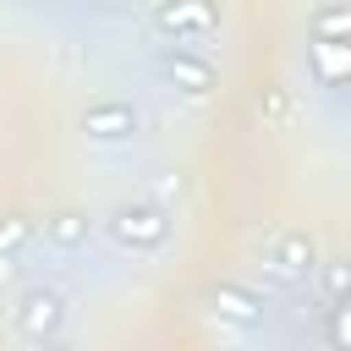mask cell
Returning a JSON list of instances; mask_svg holds the SVG:
<instances>
[{
  "label": "cell",
  "instance_id": "9c48e42d",
  "mask_svg": "<svg viewBox=\"0 0 351 351\" xmlns=\"http://www.w3.org/2000/svg\"><path fill=\"white\" fill-rule=\"evenodd\" d=\"M208 307H214L219 318H236V324H258V318H263V296L247 291V285H214V291H208Z\"/></svg>",
  "mask_w": 351,
  "mask_h": 351
},
{
  "label": "cell",
  "instance_id": "8992f818",
  "mask_svg": "<svg viewBox=\"0 0 351 351\" xmlns=\"http://www.w3.org/2000/svg\"><path fill=\"white\" fill-rule=\"evenodd\" d=\"M82 132H88L93 143H126V137L137 132V110H132L126 99H93V104L82 110Z\"/></svg>",
  "mask_w": 351,
  "mask_h": 351
},
{
  "label": "cell",
  "instance_id": "3957f363",
  "mask_svg": "<svg viewBox=\"0 0 351 351\" xmlns=\"http://www.w3.org/2000/svg\"><path fill=\"white\" fill-rule=\"evenodd\" d=\"M154 27L176 44H208L219 33V11H214V0H159Z\"/></svg>",
  "mask_w": 351,
  "mask_h": 351
},
{
  "label": "cell",
  "instance_id": "ba28073f",
  "mask_svg": "<svg viewBox=\"0 0 351 351\" xmlns=\"http://www.w3.org/2000/svg\"><path fill=\"white\" fill-rule=\"evenodd\" d=\"M88 236H93V219L82 208H60V214L44 219V241L55 252H77V247H88Z\"/></svg>",
  "mask_w": 351,
  "mask_h": 351
},
{
  "label": "cell",
  "instance_id": "9a60e30c",
  "mask_svg": "<svg viewBox=\"0 0 351 351\" xmlns=\"http://www.w3.org/2000/svg\"><path fill=\"white\" fill-rule=\"evenodd\" d=\"M11 5H38V0H11Z\"/></svg>",
  "mask_w": 351,
  "mask_h": 351
},
{
  "label": "cell",
  "instance_id": "277c9868",
  "mask_svg": "<svg viewBox=\"0 0 351 351\" xmlns=\"http://www.w3.org/2000/svg\"><path fill=\"white\" fill-rule=\"evenodd\" d=\"M313 269H318V252H313L307 230H280V236L269 241V252H263V274L280 280V285H296V280H307Z\"/></svg>",
  "mask_w": 351,
  "mask_h": 351
},
{
  "label": "cell",
  "instance_id": "7c38bea8",
  "mask_svg": "<svg viewBox=\"0 0 351 351\" xmlns=\"http://www.w3.org/2000/svg\"><path fill=\"white\" fill-rule=\"evenodd\" d=\"M318 280H324V302H340L351 291V263L346 258H329V263H318Z\"/></svg>",
  "mask_w": 351,
  "mask_h": 351
},
{
  "label": "cell",
  "instance_id": "6da1fadb",
  "mask_svg": "<svg viewBox=\"0 0 351 351\" xmlns=\"http://www.w3.org/2000/svg\"><path fill=\"white\" fill-rule=\"evenodd\" d=\"M110 236L132 252H159L170 241V208L159 197H143V203H121L110 214Z\"/></svg>",
  "mask_w": 351,
  "mask_h": 351
},
{
  "label": "cell",
  "instance_id": "7a4b0ae2",
  "mask_svg": "<svg viewBox=\"0 0 351 351\" xmlns=\"http://www.w3.org/2000/svg\"><path fill=\"white\" fill-rule=\"evenodd\" d=\"M11 324H16V335L27 346H49L66 329V296L55 285H27L16 296V307H11Z\"/></svg>",
  "mask_w": 351,
  "mask_h": 351
},
{
  "label": "cell",
  "instance_id": "5b68a950",
  "mask_svg": "<svg viewBox=\"0 0 351 351\" xmlns=\"http://www.w3.org/2000/svg\"><path fill=\"white\" fill-rule=\"evenodd\" d=\"M159 77L176 88V93H186V99H203V93H214V60L208 55H197V49H159Z\"/></svg>",
  "mask_w": 351,
  "mask_h": 351
},
{
  "label": "cell",
  "instance_id": "30bf717a",
  "mask_svg": "<svg viewBox=\"0 0 351 351\" xmlns=\"http://www.w3.org/2000/svg\"><path fill=\"white\" fill-rule=\"evenodd\" d=\"M307 38H324V44H351V0H329L307 16Z\"/></svg>",
  "mask_w": 351,
  "mask_h": 351
},
{
  "label": "cell",
  "instance_id": "8fae6325",
  "mask_svg": "<svg viewBox=\"0 0 351 351\" xmlns=\"http://www.w3.org/2000/svg\"><path fill=\"white\" fill-rule=\"evenodd\" d=\"M27 241H33V225L16 219V214H5V219H0V263L11 269V263L27 252Z\"/></svg>",
  "mask_w": 351,
  "mask_h": 351
},
{
  "label": "cell",
  "instance_id": "52a82bcc",
  "mask_svg": "<svg viewBox=\"0 0 351 351\" xmlns=\"http://www.w3.org/2000/svg\"><path fill=\"white\" fill-rule=\"evenodd\" d=\"M307 66L324 88H351V44H324L313 38L307 44Z\"/></svg>",
  "mask_w": 351,
  "mask_h": 351
},
{
  "label": "cell",
  "instance_id": "5bb4252c",
  "mask_svg": "<svg viewBox=\"0 0 351 351\" xmlns=\"http://www.w3.org/2000/svg\"><path fill=\"white\" fill-rule=\"evenodd\" d=\"M176 192H181V181H176V176H154V197H159V203H165V197H176Z\"/></svg>",
  "mask_w": 351,
  "mask_h": 351
},
{
  "label": "cell",
  "instance_id": "4fadbf2b",
  "mask_svg": "<svg viewBox=\"0 0 351 351\" xmlns=\"http://www.w3.org/2000/svg\"><path fill=\"white\" fill-rule=\"evenodd\" d=\"M329 340L335 346H351V291L340 302H329Z\"/></svg>",
  "mask_w": 351,
  "mask_h": 351
}]
</instances>
